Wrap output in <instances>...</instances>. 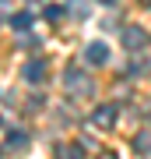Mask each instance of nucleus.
<instances>
[{
	"instance_id": "nucleus-1",
	"label": "nucleus",
	"mask_w": 151,
	"mask_h": 159,
	"mask_svg": "<svg viewBox=\"0 0 151 159\" xmlns=\"http://www.w3.org/2000/svg\"><path fill=\"white\" fill-rule=\"evenodd\" d=\"M63 85H67L70 96H88V92L95 89V85H91V78H88L84 71H78V67H70L67 74H63Z\"/></svg>"
},
{
	"instance_id": "nucleus-5",
	"label": "nucleus",
	"mask_w": 151,
	"mask_h": 159,
	"mask_svg": "<svg viewBox=\"0 0 151 159\" xmlns=\"http://www.w3.org/2000/svg\"><path fill=\"white\" fill-rule=\"evenodd\" d=\"M42 74H46V64L42 60H28L25 64V81H42Z\"/></svg>"
},
{
	"instance_id": "nucleus-7",
	"label": "nucleus",
	"mask_w": 151,
	"mask_h": 159,
	"mask_svg": "<svg viewBox=\"0 0 151 159\" xmlns=\"http://www.w3.org/2000/svg\"><path fill=\"white\" fill-rule=\"evenodd\" d=\"M134 148L141 156H151V131H141V134H134Z\"/></svg>"
},
{
	"instance_id": "nucleus-10",
	"label": "nucleus",
	"mask_w": 151,
	"mask_h": 159,
	"mask_svg": "<svg viewBox=\"0 0 151 159\" xmlns=\"http://www.w3.org/2000/svg\"><path fill=\"white\" fill-rule=\"evenodd\" d=\"M46 18H49V21H60V18H63L60 4H49V7H46Z\"/></svg>"
},
{
	"instance_id": "nucleus-2",
	"label": "nucleus",
	"mask_w": 151,
	"mask_h": 159,
	"mask_svg": "<svg viewBox=\"0 0 151 159\" xmlns=\"http://www.w3.org/2000/svg\"><path fill=\"white\" fill-rule=\"evenodd\" d=\"M84 57H88V64H106L109 60V46L106 43H91L88 50H84Z\"/></svg>"
},
{
	"instance_id": "nucleus-8",
	"label": "nucleus",
	"mask_w": 151,
	"mask_h": 159,
	"mask_svg": "<svg viewBox=\"0 0 151 159\" xmlns=\"http://www.w3.org/2000/svg\"><path fill=\"white\" fill-rule=\"evenodd\" d=\"M56 159H84V148L81 145H60L56 148Z\"/></svg>"
},
{
	"instance_id": "nucleus-11",
	"label": "nucleus",
	"mask_w": 151,
	"mask_h": 159,
	"mask_svg": "<svg viewBox=\"0 0 151 159\" xmlns=\"http://www.w3.org/2000/svg\"><path fill=\"white\" fill-rule=\"evenodd\" d=\"M102 4H116V0H102Z\"/></svg>"
},
{
	"instance_id": "nucleus-6",
	"label": "nucleus",
	"mask_w": 151,
	"mask_h": 159,
	"mask_svg": "<svg viewBox=\"0 0 151 159\" xmlns=\"http://www.w3.org/2000/svg\"><path fill=\"white\" fill-rule=\"evenodd\" d=\"M123 43L130 46V50L144 46V29H137V25H134V29H127V32H123Z\"/></svg>"
},
{
	"instance_id": "nucleus-4",
	"label": "nucleus",
	"mask_w": 151,
	"mask_h": 159,
	"mask_svg": "<svg viewBox=\"0 0 151 159\" xmlns=\"http://www.w3.org/2000/svg\"><path fill=\"white\" fill-rule=\"evenodd\" d=\"M7 148H11V152H25L28 148V134L25 131H11V134H7Z\"/></svg>"
},
{
	"instance_id": "nucleus-3",
	"label": "nucleus",
	"mask_w": 151,
	"mask_h": 159,
	"mask_svg": "<svg viewBox=\"0 0 151 159\" xmlns=\"http://www.w3.org/2000/svg\"><path fill=\"white\" fill-rule=\"evenodd\" d=\"M91 120H95L99 127H112V124H116V106H112V102H109V106H99Z\"/></svg>"
},
{
	"instance_id": "nucleus-9",
	"label": "nucleus",
	"mask_w": 151,
	"mask_h": 159,
	"mask_svg": "<svg viewBox=\"0 0 151 159\" xmlns=\"http://www.w3.org/2000/svg\"><path fill=\"white\" fill-rule=\"evenodd\" d=\"M11 25H14L18 32H21V29H28V25H32V14H28V11H18V14L11 18Z\"/></svg>"
}]
</instances>
